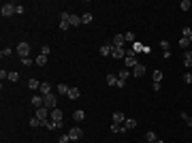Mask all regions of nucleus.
Returning <instances> with one entry per match:
<instances>
[{
    "label": "nucleus",
    "instance_id": "1",
    "mask_svg": "<svg viewBox=\"0 0 192 143\" xmlns=\"http://www.w3.org/2000/svg\"><path fill=\"white\" fill-rule=\"evenodd\" d=\"M43 105H45L47 109H56V107H58V94H53V92H51V94H45L43 96Z\"/></svg>",
    "mask_w": 192,
    "mask_h": 143
},
{
    "label": "nucleus",
    "instance_id": "2",
    "mask_svg": "<svg viewBox=\"0 0 192 143\" xmlns=\"http://www.w3.org/2000/svg\"><path fill=\"white\" fill-rule=\"evenodd\" d=\"M15 11H17V4H13V2H4L0 9L2 17H11V15H15Z\"/></svg>",
    "mask_w": 192,
    "mask_h": 143
},
{
    "label": "nucleus",
    "instance_id": "3",
    "mask_svg": "<svg viewBox=\"0 0 192 143\" xmlns=\"http://www.w3.org/2000/svg\"><path fill=\"white\" fill-rule=\"evenodd\" d=\"M17 53H19V58H28V56H30V43L21 41V43L17 45Z\"/></svg>",
    "mask_w": 192,
    "mask_h": 143
},
{
    "label": "nucleus",
    "instance_id": "4",
    "mask_svg": "<svg viewBox=\"0 0 192 143\" xmlns=\"http://www.w3.org/2000/svg\"><path fill=\"white\" fill-rule=\"evenodd\" d=\"M49 120L51 122H64V113H62V109H51V113H49Z\"/></svg>",
    "mask_w": 192,
    "mask_h": 143
},
{
    "label": "nucleus",
    "instance_id": "5",
    "mask_svg": "<svg viewBox=\"0 0 192 143\" xmlns=\"http://www.w3.org/2000/svg\"><path fill=\"white\" fill-rule=\"evenodd\" d=\"M68 137H71V141H79V139L83 137V130H81L79 126H73V128L68 130Z\"/></svg>",
    "mask_w": 192,
    "mask_h": 143
},
{
    "label": "nucleus",
    "instance_id": "6",
    "mask_svg": "<svg viewBox=\"0 0 192 143\" xmlns=\"http://www.w3.org/2000/svg\"><path fill=\"white\" fill-rule=\"evenodd\" d=\"M49 113H51V109H47V107H39V109H36V118H39L41 122L49 120Z\"/></svg>",
    "mask_w": 192,
    "mask_h": 143
},
{
    "label": "nucleus",
    "instance_id": "7",
    "mask_svg": "<svg viewBox=\"0 0 192 143\" xmlns=\"http://www.w3.org/2000/svg\"><path fill=\"white\" fill-rule=\"evenodd\" d=\"M132 128H137V120H126L124 126L120 128V133H128V130H132Z\"/></svg>",
    "mask_w": 192,
    "mask_h": 143
},
{
    "label": "nucleus",
    "instance_id": "8",
    "mask_svg": "<svg viewBox=\"0 0 192 143\" xmlns=\"http://www.w3.org/2000/svg\"><path fill=\"white\" fill-rule=\"evenodd\" d=\"M111 58H126V49L124 47H113V53H111Z\"/></svg>",
    "mask_w": 192,
    "mask_h": 143
},
{
    "label": "nucleus",
    "instance_id": "9",
    "mask_svg": "<svg viewBox=\"0 0 192 143\" xmlns=\"http://www.w3.org/2000/svg\"><path fill=\"white\" fill-rule=\"evenodd\" d=\"M111 43H113V47H124V43H126L124 41V34H115Z\"/></svg>",
    "mask_w": 192,
    "mask_h": 143
},
{
    "label": "nucleus",
    "instance_id": "10",
    "mask_svg": "<svg viewBox=\"0 0 192 143\" xmlns=\"http://www.w3.org/2000/svg\"><path fill=\"white\" fill-rule=\"evenodd\" d=\"M130 75H132V73H130V71H128V68H122V71H120V73H117V79H120V81H122V83H126V79H128V77H130Z\"/></svg>",
    "mask_w": 192,
    "mask_h": 143
},
{
    "label": "nucleus",
    "instance_id": "11",
    "mask_svg": "<svg viewBox=\"0 0 192 143\" xmlns=\"http://www.w3.org/2000/svg\"><path fill=\"white\" fill-rule=\"evenodd\" d=\"M143 75H145V66L143 64H137L132 68V77H143Z\"/></svg>",
    "mask_w": 192,
    "mask_h": 143
},
{
    "label": "nucleus",
    "instance_id": "12",
    "mask_svg": "<svg viewBox=\"0 0 192 143\" xmlns=\"http://www.w3.org/2000/svg\"><path fill=\"white\" fill-rule=\"evenodd\" d=\"M83 118H86L83 109H75V111H73V120H75V122H83Z\"/></svg>",
    "mask_w": 192,
    "mask_h": 143
},
{
    "label": "nucleus",
    "instance_id": "13",
    "mask_svg": "<svg viewBox=\"0 0 192 143\" xmlns=\"http://www.w3.org/2000/svg\"><path fill=\"white\" fill-rule=\"evenodd\" d=\"M68 98H71V100H77V98H79V96H81V90H79V88H71V90H68Z\"/></svg>",
    "mask_w": 192,
    "mask_h": 143
},
{
    "label": "nucleus",
    "instance_id": "14",
    "mask_svg": "<svg viewBox=\"0 0 192 143\" xmlns=\"http://www.w3.org/2000/svg\"><path fill=\"white\" fill-rule=\"evenodd\" d=\"M68 90H71V88H68L66 83H58V86H56V94H68Z\"/></svg>",
    "mask_w": 192,
    "mask_h": 143
},
{
    "label": "nucleus",
    "instance_id": "15",
    "mask_svg": "<svg viewBox=\"0 0 192 143\" xmlns=\"http://www.w3.org/2000/svg\"><path fill=\"white\" fill-rule=\"evenodd\" d=\"M126 120H124V113L122 111H115L113 113V124H124Z\"/></svg>",
    "mask_w": 192,
    "mask_h": 143
},
{
    "label": "nucleus",
    "instance_id": "16",
    "mask_svg": "<svg viewBox=\"0 0 192 143\" xmlns=\"http://www.w3.org/2000/svg\"><path fill=\"white\" fill-rule=\"evenodd\" d=\"M100 53H102V56H111V53H113V43L102 45V47H100Z\"/></svg>",
    "mask_w": 192,
    "mask_h": 143
},
{
    "label": "nucleus",
    "instance_id": "17",
    "mask_svg": "<svg viewBox=\"0 0 192 143\" xmlns=\"http://www.w3.org/2000/svg\"><path fill=\"white\" fill-rule=\"evenodd\" d=\"M81 24H83V21H81V15H75V13H73V15H71V26H81Z\"/></svg>",
    "mask_w": 192,
    "mask_h": 143
},
{
    "label": "nucleus",
    "instance_id": "18",
    "mask_svg": "<svg viewBox=\"0 0 192 143\" xmlns=\"http://www.w3.org/2000/svg\"><path fill=\"white\" fill-rule=\"evenodd\" d=\"M39 90H41V96H45V94H51V86H49L47 81H45V83H41V88H39Z\"/></svg>",
    "mask_w": 192,
    "mask_h": 143
},
{
    "label": "nucleus",
    "instance_id": "19",
    "mask_svg": "<svg viewBox=\"0 0 192 143\" xmlns=\"http://www.w3.org/2000/svg\"><path fill=\"white\" fill-rule=\"evenodd\" d=\"M117 75H107V86H117Z\"/></svg>",
    "mask_w": 192,
    "mask_h": 143
},
{
    "label": "nucleus",
    "instance_id": "20",
    "mask_svg": "<svg viewBox=\"0 0 192 143\" xmlns=\"http://www.w3.org/2000/svg\"><path fill=\"white\" fill-rule=\"evenodd\" d=\"M32 105H34L36 109H39V107H45V105H43V96H32Z\"/></svg>",
    "mask_w": 192,
    "mask_h": 143
},
{
    "label": "nucleus",
    "instance_id": "21",
    "mask_svg": "<svg viewBox=\"0 0 192 143\" xmlns=\"http://www.w3.org/2000/svg\"><path fill=\"white\" fill-rule=\"evenodd\" d=\"M145 139H147V143H156V141H158V137H156L152 130H147V133H145Z\"/></svg>",
    "mask_w": 192,
    "mask_h": 143
},
{
    "label": "nucleus",
    "instance_id": "22",
    "mask_svg": "<svg viewBox=\"0 0 192 143\" xmlns=\"http://www.w3.org/2000/svg\"><path fill=\"white\" fill-rule=\"evenodd\" d=\"M152 77H154V83H160V81H162V71H158V68H156Z\"/></svg>",
    "mask_w": 192,
    "mask_h": 143
},
{
    "label": "nucleus",
    "instance_id": "23",
    "mask_svg": "<svg viewBox=\"0 0 192 143\" xmlns=\"http://www.w3.org/2000/svg\"><path fill=\"white\" fill-rule=\"evenodd\" d=\"M28 88H30V90H39V88H41V83H39L36 79H28Z\"/></svg>",
    "mask_w": 192,
    "mask_h": 143
},
{
    "label": "nucleus",
    "instance_id": "24",
    "mask_svg": "<svg viewBox=\"0 0 192 143\" xmlns=\"http://www.w3.org/2000/svg\"><path fill=\"white\" fill-rule=\"evenodd\" d=\"M188 45H190V39H186V37H182V39H179V47H182L184 51H186V49H188Z\"/></svg>",
    "mask_w": 192,
    "mask_h": 143
},
{
    "label": "nucleus",
    "instance_id": "25",
    "mask_svg": "<svg viewBox=\"0 0 192 143\" xmlns=\"http://www.w3.org/2000/svg\"><path fill=\"white\" fill-rule=\"evenodd\" d=\"M184 58H186L184 64H186V66H192V53L190 51H184Z\"/></svg>",
    "mask_w": 192,
    "mask_h": 143
},
{
    "label": "nucleus",
    "instance_id": "26",
    "mask_svg": "<svg viewBox=\"0 0 192 143\" xmlns=\"http://www.w3.org/2000/svg\"><path fill=\"white\" fill-rule=\"evenodd\" d=\"M92 19H94L92 13H83V15H81V21H83V24H92Z\"/></svg>",
    "mask_w": 192,
    "mask_h": 143
},
{
    "label": "nucleus",
    "instance_id": "27",
    "mask_svg": "<svg viewBox=\"0 0 192 143\" xmlns=\"http://www.w3.org/2000/svg\"><path fill=\"white\" fill-rule=\"evenodd\" d=\"M124 41H126V43H132V45H135V34H132V32H126V34H124Z\"/></svg>",
    "mask_w": 192,
    "mask_h": 143
},
{
    "label": "nucleus",
    "instance_id": "28",
    "mask_svg": "<svg viewBox=\"0 0 192 143\" xmlns=\"http://www.w3.org/2000/svg\"><path fill=\"white\" fill-rule=\"evenodd\" d=\"M34 62H36L39 66H45V62H47V56H43V53H41V56H39V58H36Z\"/></svg>",
    "mask_w": 192,
    "mask_h": 143
},
{
    "label": "nucleus",
    "instance_id": "29",
    "mask_svg": "<svg viewBox=\"0 0 192 143\" xmlns=\"http://www.w3.org/2000/svg\"><path fill=\"white\" fill-rule=\"evenodd\" d=\"M190 6H192V4H190V0H182V2H179V9H182V11H188Z\"/></svg>",
    "mask_w": 192,
    "mask_h": 143
},
{
    "label": "nucleus",
    "instance_id": "30",
    "mask_svg": "<svg viewBox=\"0 0 192 143\" xmlns=\"http://www.w3.org/2000/svg\"><path fill=\"white\" fill-rule=\"evenodd\" d=\"M160 47H162V51H171V43L169 41H160Z\"/></svg>",
    "mask_w": 192,
    "mask_h": 143
},
{
    "label": "nucleus",
    "instance_id": "31",
    "mask_svg": "<svg viewBox=\"0 0 192 143\" xmlns=\"http://www.w3.org/2000/svg\"><path fill=\"white\" fill-rule=\"evenodd\" d=\"M182 120H184V122H186L188 126H192V118H190V115H188V113H186V111L182 113Z\"/></svg>",
    "mask_w": 192,
    "mask_h": 143
},
{
    "label": "nucleus",
    "instance_id": "32",
    "mask_svg": "<svg viewBox=\"0 0 192 143\" xmlns=\"http://www.w3.org/2000/svg\"><path fill=\"white\" fill-rule=\"evenodd\" d=\"M21 64H24V66H32V64H36V62L30 60V58H21Z\"/></svg>",
    "mask_w": 192,
    "mask_h": 143
},
{
    "label": "nucleus",
    "instance_id": "33",
    "mask_svg": "<svg viewBox=\"0 0 192 143\" xmlns=\"http://www.w3.org/2000/svg\"><path fill=\"white\" fill-rule=\"evenodd\" d=\"M9 81H19V73H9Z\"/></svg>",
    "mask_w": 192,
    "mask_h": 143
},
{
    "label": "nucleus",
    "instance_id": "34",
    "mask_svg": "<svg viewBox=\"0 0 192 143\" xmlns=\"http://www.w3.org/2000/svg\"><path fill=\"white\" fill-rule=\"evenodd\" d=\"M30 126H34V128H36V126H43V122H41L39 118H32V120H30Z\"/></svg>",
    "mask_w": 192,
    "mask_h": 143
},
{
    "label": "nucleus",
    "instance_id": "35",
    "mask_svg": "<svg viewBox=\"0 0 192 143\" xmlns=\"http://www.w3.org/2000/svg\"><path fill=\"white\" fill-rule=\"evenodd\" d=\"M132 49H135V53H137V51H147V47H143L141 43H135V45H132Z\"/></svg>",
    "mask_w": 192,
    "mask_h": 143
},
{
    "label": "nucleus",
    "instance_id": "36",
    "mask_svg": "<svg viewBox=\"0 0 192 143\" xmlns=\"http://www.w3.org/2000/svg\"><path fill=\"white\" fill-rule=\"evenodd\" d=\"M9 56H11V47H4L0 51V58H9Z\"/></svg>",
    "mask_w": 192,
    "mask_h": 143
},
{
    "label": "nucleus",
    "instance_id": "37",
    "mask_svg": "<svg viewBox=\"0 0 192 143\" xmlns=\"http://www.w3.org/2000/svg\"><path fill=\"white\" fill-rule=\"evenodd\" d=\"M49 51H51L49 45H43V47H41V53H43V56H49Z\"/></svg>",
    "mask_w": 192,
    "mask_h": 143
},
{
    "label": "nucleus",
    "instance_id": "38",
    "mask_svg": "<svg viewBox=\"0 0 192 143\" xmlns=\"http://www.w3.org/2000/svg\"><path fill=\"white\" fill-rule=\"evenodd\" d=\"M184 37H186V39H190V37H192V28H188V26L184 28Z\"/></svg>",
    "mask_w": 192,
    "mask_h": 143
},
{
    "label": "nucleus",
    "instance_id": "39",
    "mask_svg": "<svg viewBox=\"0 0 192 143\" xmlns=\"http://www.w3.org/2000/svg\"><path fill=\"white\" fill-rule=\"evenodd\" d=\"M68 141H71V137H68V133H66V135L60 137V141H58V143H68Z\"/></svg>",
    "mask_w": 192,
    "mask_h": 143
},
{
    "label": "nucleus",
    "instance_id": "40",
    "mask_svg": "<svg viewBox=\"0 0 192 143\" xmlns=\"http://www.w3.org/2000/svg\"><path fill=\"white\" fill-rule=\"evenodd\" d=\"M184 81H186V83H192V73H186V75H184Z\"/></svg>",
    "mask_w": 192,
    "mask_h": 143
},
{
    "label": "nucleus",
    "instance_id": "41",
    "mask_svg": "<svg viewBox=\"0 0 192 143\" xmlns=\"http://www.w3.org/2000/svg\"><path fill=\"white\" fill-rule=\"evenodd\" d=\"M60 28H62V30H68L71 24H68V21H60Z\"/></svg>",
    "mask_w": 192,
    "mask_h": 143
},
{
    "label": "nucleus",
    "instance_id": "42",
    "mask_svg": "<svg viewBox=\"0 0 192 143\" xmlns=\"http://www.w3.org/2000/svg\"><path fill=\"white\" fill-rule=\"evenodd\" d=\"M0 79H2V81H4V79H9V73H6V71H4V68H2V71H0Z\"/></svg>",
    "mask_w": 192,
    "mask_h": 143
},
{
    "label": "nucleus",
    "instance_id": "43",
    "mask_svg": "<svg viewBox=\"0 0 192 143\" xmlns=\"http://www.w3.org/2000/svg\"><path fill=\"white\" fill-rule=\"evenodd\" d=\"M120 128H122V124H111V130L113 133H120Z\"/></svg>",
    "mask_w": 192,
    "mask_h": 143
},
{
    "label": "nucleus",
    "instance_id": "44",
    "mask_svg": "<svg viewBox=\"0 0 192 143\" xmlns=\"http://www.w3.org/2000/svg\"><path fill=\"white\" fill-rule=\"evenodd\" d=\"M156 143H164V141H162V139H158V141H156Z\"/></svg>",
    "mask_w": 192,
    "mask_h": 143
}]
</instances>
